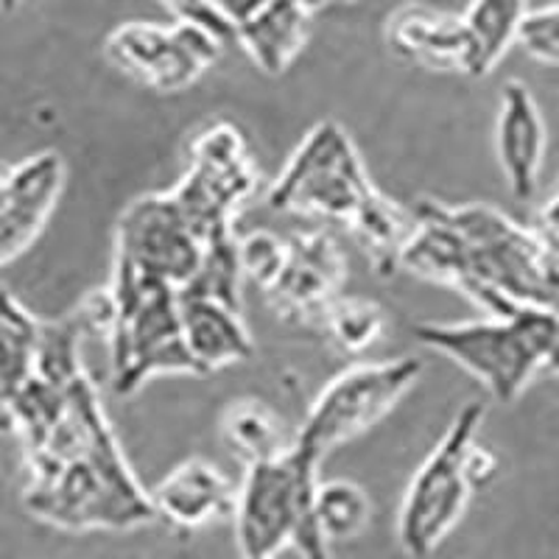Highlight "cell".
Returning <instances> with one entry per match:
<instances>
[{"instance_id":"13","label":"cell","mask_w":559,"mask_h":559,"mask_svg":"<svg viewBox=\"0 0 559 559\" xmlns=\"http://www.w3.org/2000/svg\"><path fill=\"white\" fill-rule=\"evenodd\" d=\"M548 129L532 90L512 79L501 90V109L496 123V152L501 171L515 199L526 202L537 193L546 163Z\"/></svg>"},{"instance_id":"11","label":"cell","mask_w":559,"mask_h":559,"mask_svg":"<svg viewBox=\"0 0 559 559\" xmlns=\"http://www.w3.org/2000/svg\"><path fill=\"white\" fill-rule=\"evenodd\" d=\"M347 266L336 243L322 233L286 241L283 258L263 292L280 313L294 319H324L342 299Z\"/></svg>"},{"instance_id":"7","label":"cell","mask_w":559,"mask_h":559,"mask_svg":"<svg viewBox=\"0 0 559 559\" xmlns=\"http://www.w3.org/2000/svg\"><path fill=\"white\" fill-rule=\"evenodd\" d=\"M419 376L423 364L412 356L344 369L322 389L294 437V448L322 464L328 453L381 423L412 392Z\"/></svg>"},{"instance_id":"4","label":"cell","mask_w":559,"mask_h":559,"mask_svg":"<svg viewBox=\"0 0 559 559\" xmlns=\"http://www.w3.org/2000/svg\"><path fill=\"white\" fill-rule=\"evenodd\" d=\"M319 464L292 448L269 462L249 464L236 498V534L243 559L277 557L294 546L306 559H328L317 523Z\"/></svg>"},{"instance_id":"21","label":"cell","mask_w":559,"mask_h":559,"mask_svg":"<svg viewBox=\"0 0 559 559\" xmlns=\"http://www.w3.org/2000/svg\"><path fill=\"white\" fill-rule=\"evenodd\" d=\"M317 523L319 532L328 543L353 540L367 528L369 515H372V503L369 496L358 487L356 481H319L317 487Z\"/></svg>"},{"instance_id":"24","label":"cell","mask_w":559,"mask_h":559,"mask_svg":"<svg viewBox=\"0 0 559 559\" xmlns=\"http://www.w3.org/2000/svg\"><path fill=\"white\" fill-rule=\"evenodd\" d=\"M163 3H166L182 23H193V26L204 28V32H210L213 37L222 39V43H229V39H233V34L224 28L222 20L213 14L210 0H163Z\"/></svg>"},{"instance_id":"18","label":"cell","mask_w":559,"mask_h":559,"mask_svg":"<svg viewBox=\"0 0 559 559\" xmlns=\"http://www.w3.org/2000/svg\"><path fill=\"white\" fill-rule=\"evenodd\" d=\"M43 322L9 292H0V433L12 431V408L37 376Z\"/></svg>"},{"instance_id":"19","label":"cell","mask_w":559,"mask_h":559,"mask_svg":"<svg viewBox=\"0 0 559 559\" xmlns=\"http://www.w3.org/2000/svg\"><path fill=\"white\" fill-rule=\"evenodd\" d=\"M526 17L528 0H473L462 14L471 45L467 76L481 79L492 73L509 48L518 43Z\"/></svg>"},{"instance_id":"26","label":"cell","mask_w":559,"mask_h":559,"mask_svg":"<svg viewBox=\"0 0 559 559\" xmlns=\"http://www.w3.org/2000/svg\"><path fill=\"white\" fill-rule=\"evenodd\" d=\"M543 224L559 229V188H557V193L551 197V202L546 204V210H543Z\"/></svg>"},{"instance_id":"27","label":"cell","mask_w":559,"mask_h":559,"mask_svg":"<svg viewBox=\"0 0 559 559\" xmlns=\"http://www.w3.org/2000/svg\"><path fill=\"white\" fill-rule=\"evenodd\" d=\"M546 369H548V372H554V376H559V322H557V331H554L551 349H548Z\"/></svg>"},{"instance_id":"31","label":"cell","mask_w":559,"mask_h":559,"mask_svg":"<svg viewBox=\"0 0 559 559\" xmlns=\"http://www.w3.org/2000/svg\"><path fill=\"white\" fill-rule=\"evenodd\" d=\"M266 559H277V557H266Z\"/></svg>"},{"instance_id":"6","label":"cell","mask_w":559,"mask_h":559,"mask_svg":"<svg viewBox=\"0 0 559 559\" xmlns=\"http://www.w3.org/2000/svg\"><path fill=\"white\" fill-rule=\"evenodd\" d=\"M481 423V403H467L453 417L442 442L414 473L397 521V540L408 557L426 559L462 518L476 489L471 478V453L478 445Z\"/></svg>"},{"instance_id":"30","label":"cell","mask_w":559,"mask_h":559,"mask_svg":"<svg viewBox=\"0 0 559 559\" xmlns=\"http://www.w3.org/2000/svg\"><path fill=\"white\" fill-rule=\"evenodd\" d=\"M342 3H361V0H342Z\"/></svg>"},{"instance_id":"22","label":"cell","mask_w":559,"mask_h":559,"mask_svg":"<svg viewBox=\"0 0 559 559\" xmlns=\"http://www.w3.org/2000/svg\"><path fill=\"white\" fill-rule=\"evenodd\" d=\"M324 328L338 347L347 353H361L381 338L383 311L367 299L342 297L324 313Z\"/></svg>"},{"instance_id":"20","label":"cell","mask_w":559,"mask_h":559,"mask_svg":"<svg viewBox=\"0 0 559 559\" xmlns=\"http://www.w3.org/2000/svg\"><path fill=\"white\" fill-rule=\"evenodd\" d=\"M222 437L247 462V467L283 456L294 448V442H286V431L277 414L266 403L252 397L229 403L222 417Z\"/></svg>"},{"instance_id":"25","label":"cell","mask_w":559,"mask_h":559,"mask_svg":"<svg viewBox=\"0 0 559 559\" xmlns=\"http://www.w3.org/2000/svg\"><path fill=\"white\" fill-rule=\"evenodd\" d=\"M263 3H266V0H210L213 14L222 20L224 28L233 34V39H236V28H241Z\"/></svg>"},{"instance_id":"29","label":"cell","mask_w":559,"mask_h":559,"mask_svg":"<svg viewBox=\"0 0 559 559\" xmlns=\"http://www.w3.org/2000/svg\"><path fill=\"white\" fill-rule=\"evenodd\" d=\"M3 185H7V174L0 171V191H3Z\"/></svg>"},{"instance_id":"2","label":"cell","mask_w":559,"mask_h":559,"mask_svg":"<svg viewBox=\"0 0 559 559\" xmlns=\"http://www.w3.org/2000/svg\"><path fill=\"white\" fill-rule=\"evenodd\" d=\"M269 204L347 224L381 274L401 266L414 233L412 213L372 188L353 140L336 121H319L308 132L272 185Z\"/></svg>"},{"instance_id":"1","label":"cell","mask_w":559,"mask_h":559,"mask_svg":"<svg viewBox=\"0 0 559 559\" xmlns=\"http://www.w3.org/2000/svg\"><path fill=\"white\" fill-rule=\"evenodd\" d=\"M401 266L456 288L489 317H559V229L526 227L492 204L417 202Z\"/></svg>"},{"instance_id":"5","label":"cell","mask_w":559,"mask_h":559,"mask_svg":"<svg viewBox=\"0 0 559 559\" xmlns=\"http://www.w3.org/2000/svg\"><path fill=\"white\" fill-rule=\"evenodd\" d=\"M559 317L534 308H518L507 317H487L459 324H414L419 344L453 358L487 386L498 403L521 397L540 369H546L548 349Z\"/></svg>"},{"instance_id":"3","label":"cell","mask_w":559,"mask_h":559,"mask_svg":"<svg viewBox=\"0 0 559 559\" xmlns=\"http://www.w3.org/2000/svg\"><path fill=\"white\" fill-rule=\"evenodd\" d=\"M109 299V364L112 392L127 397L163 372H197L179 322V292L163 280L115 261Z\"/></svg>"},{"instance_id":"8","label":"cell","mask_w":559,"mask_h":559,"mask_svg":"<svg viewBox=\"0 0 559 559\" xmlns=\"http://www.w3.org/2000/svg\"><path fill=\"white\" fill-rule=\"evenodd\" d=\"M254 182L258 174L241 132L233 123H213L191 143V166L171 197L207 249L233 238V216Z\"/></svg>"},{"instance_id":"14","label":"cell","mask_w":559,"mask_h":559,"mask_svg":"<svg viewBox=\"0 0 559 559\" xmlns=\"http://www.w3.org/2000/svg\"><path fill=\"white\" fill-rule=\"evenodd\" d=\"M386 39L408 62L467 76L471 45L462 14L433 9L428 3H406L389 17Z\"/></svg>"},{"instance_id":"9","label":"cell","mask_w":559,"mask_h":559,"mask_svg":"<svg viewBox=\"0 0 559 559\" xmlns=\"http://www.w3.org/2000/svg\"><path fill=\"white\" fill-rule=\"evenodd\" d=\"M222 39L193 23H123L107 37L104 53L134 82L163 96L191 87L222 53Z\"/></svg>"},{"instance_id":"16","label":"cell","mask_w":559,"mask_h":559,"mask_svg":"<svg viewBox=\"0 0 559 559\" xmlns=\"http://www.w3.org/2000/svg\"><path fill=\"white\" fill-rule=\"evenodd\" d=\"M179 322L197 372H213L252 358V336L236 306L207 294L179 292Z\"/></svg>"},{"instance_id":"23","label":"cell","mask_w":559,"mask_h":559,"mask_svg":"<svg viewBox=\"0 0 559 559\" xmlns=\"http://www.w3.org/2000/svg\"><path fill=\"white\" fill-rule=\"evenodd\" d=\"M518 45H523V51L537 62L559 68V3L528 12Z\"/></svg>"},{"instance_id":"12","label":"cell","mask_w":559,"mask_h":559,"mask_svg":"<svg viewBox=\"0 0 559 559\" xmlns=\"http://www.w3.org/2000/svg\"><path fill=\"white\" fill-rule=\"evenodd\" d=\"M62 185L64 159L59 152L34 154L7 174L0 191V269L37 241L57 210Z\"/></svg>"},{"instance_id":"17","label":"cell","mask_w":559,"mask_h":559,"mask_svg":"<svg viewBox=\"0 0 559 559\" xmlns=\"http://www.w3.org/2000/svg\"><path fill=\"white\" fill-rule=\"evenodd\" d=\"M331 0H266L252 17L236 28V43L252 62L280 76L306 45L311 23Z\"/></svg>"},{"instance_id":"10","label":"cell","mask_w":559,"mask_h":559,"mask_svg":"<svg viewBox=\"0 0 559 559\" xmlns=\"http://www.w3.org/2000/svg\"><path fill=\"white\" fill-rule=\"evenodd\" d=\"M202 258L204 243L197 238L171 193L140 197L123 210L115 261L163 280L179 292L197 277Z\"/></svg>"},{"instance_id":"15","label":"cell","mask_w":559,"mask_h":559,"mask_svg":"<svg viewBox=\"0 0 559 559\" xmlns=\"http://www.w3.org/2000/svg\"><path fill=\"white\" fill-rule=\"evenodd\" d=\"M154 515L166 518L171 526L199 528L204 523L222 521L236 512L238 489L216 464L204 459H188L168 473L148 492Z\"/></svg>"},{"instance_id":"28","label":"cell","mask_w":559,"mask_h":559,"mask_svg":"<svg viewBox=\"0 0 559 559\" xmlns=\"http://www.w3.org/2000/svg\"><path fill=\"white\" fill-rule=\"evenodd\" d=\"M20 7V0H0V12H12Z\"/></svg>"}]
</instances>
